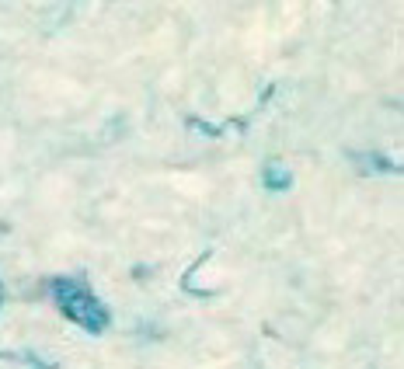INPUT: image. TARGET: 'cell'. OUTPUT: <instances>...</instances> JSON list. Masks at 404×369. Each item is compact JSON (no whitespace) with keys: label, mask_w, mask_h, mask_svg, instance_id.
<instances>
[{"label":"cell","mask_w":404,"mask_h":369,"mask_svg":"<svg viewBox=\"0 0 404 369\" xmlns=\"http://www.w3.org/2000/svg\"><path fill=\"white\" fill-rule=\"evenodd\" d=\"M56 293L63 296V303L70 307V314H74V317H81L84 324H91V328H101L105 314H98L101 307H98V303H94L91 296H84L81 289H74V286H60Z\"/></svg>","instance_id":"obj_1"}]
</instances>
